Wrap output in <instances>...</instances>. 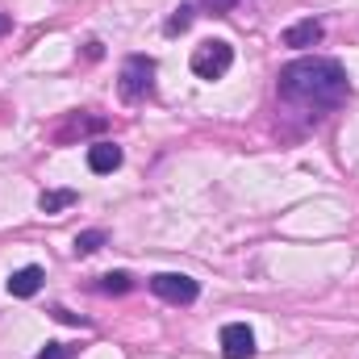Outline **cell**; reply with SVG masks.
I'll return each mask as SVG.
<instances>
[{
  "label": "cell",
  "instance_id": "obj_4",
  "mask_svg": "<svg viewBox=\"0 0 359 359\" xmlns=\"http://www.w3.org/2000/svg\"><path fill=\"white\" fill-rule=\"evenodd\" d=\"M151 292L172 301V305H192L201 297V284L184 271H159V276H151Z\"/></svg>",
  "mask_w": 359,
  "mask_h": 359
},
{
  "label": "cell",
  "instance_id": "obj_13",
  "mask_svg": "<svg viewBox=\"0 0 359 359\" xmlns=\"http://www.w3.org/2000/svg\"><path fill=\"white\" fill-rule=\"evenodd\" d=\"M188 25H192V4H180V8H172V17H168L163 29H168V34H184Z\"/></svg>",
  "mask_w": 359,
  "mask_h": 359
},
{
  "label": "cell",
  "instance_id": "obj_1",
  "mask_svg": "<svg viewBox=\"0 0 359 359\" xmlns=\"http://www.w3.org/2000/svg\"><path fill=\"white\" fill-rule=\"evenodd\" d=\"M347 96H351V80H347L339 59H322V55L292 59L276 76V100L305 121L330 117L334 109L347 104Z\"/></svg>",
  "mask_w": 359,
  "mask_h": 359
},
{
  "label": "cell",
  "instance_id": "obj_14",
  "mask_svg": "<svg viewBox=\"0 0 359 359\" xmlns=\"http://www.w3.org/2000/svg\"><path fill=\"white\" fill-rule=\"evenodd\" d=\"M72 355H76V347H67V343H46L38 351V359H72Z\"/></svg>",
  "mask_w": 359,
  "mask_h": 359
},
{
  "label": "cell",
  "instance_id": "obj_3",
  "mask_svg": "<svg viewBox=\"0 0 359 359\" xmlns=\"http://www.w3.org/2000/svg\"><path fill=\"white\" fill-rule=\"evenodd\" d=\"M230 67H234V46L226 38H209L192 50V76L201 80H222Z\"/></svg>",
  "mask_w": 359,
  "mask_h": 359
},
{
  "label": "cell",
  "instance_id": "obj_11",
  "mask_svg": "<svg viewBox=\"0 0 359 359\" xmlns=\"http://www.w3.org/2000/svg\"><path fill=\"white\" fill-rule=\"evenodd\" d=\"M100 292H109V297H121V292H130L134 288V276H126V271H109V276H100V284H96Z\"/></svg>",
  "mask_w": 359,
  "mask_h": 359
},
{
  "label": "cell",
  "instance_id": "obj_7",
  "mask_svg": "<svg viewBox=\"0 0 359 359\" xmlns=\"http://www.w3.org/2000/svg\"><path fill=\"white\" fill-rule=\"evenodd\" d=\"M322 38H326V25L318 17H305V21H297V25L284 29V46H297V50L301 46H318Z\"/></svg>",
  "mask_w": 359,
  "mask_h": 359
},
{
  "label": "cell",
  "instance_id": "obj_6",
  "mask_svg": "<svg viewBox=\"0 0 359 359\" xmlns=\"http://www.w3.org/2000/svg\"><path fill=\"white\" fill-rule=\"evenodd\" d=\"M121 159H126V155H121V147H117V142H104V138H100V142H92V147H88V168L96 172V176L117 172V168H121Z\"/></svg>",
  "mask_w": 359,
  "mask_h": 359
},
{
  "label": "cell",
  "instance_id": "obj_12",
  "mask_svg": "<svg viewBox=\"0 0 359 359\" xmlns=\"http://www.w3.org/2000/svg\"><path fill=\"white\" fill-rule=\"evenodd\" d=\"M104 230H84V234H76V255H92V251H100L104 247Z\"/></svg>",
  "mask_w": 359,
  "mask_h": 359
},
{
  "label": "cell",
  "instance_id": "obj_17",
  "mask_svg": "<svg viewBox=\"0 0 359 359\" xmlns=\"http://www.w3.org/2000/svg\"><path fill=\"white\" fill-rule=\"evenodd\" d=\"M8 25H13V21H8V13H0V34H8Z\"/></svg>",
  "mask_w": 359,
  "mask_h": 359
},
{
  "label": "cell",
  "instance_id": "obj_5",
  "mask_svg": "<svg viewBox=\"0 0 359 359\" xmlns=\"http://www.w3.org/2000/svg\"><path fill=\"white\" fill-rule=\"evenodd\" d=\"M255 351H259V347H255V330H251L247 322L222 326V355L226 359H251Z\"/></svg>",
  "mask_w": 359,
  "mask_h": 359
},
{
  "label": "cell",
  "instance_id": "obj_16",
  "mask_svg": "<svg viewBox=\"0 0 359 359\" xmlns=\"http://www.w3.org/2000/svg\"><path fill=\"white\" fill-rule=\"evenodd\" d=\"M59 322H67V326H88V318H80V313H67V309H50Z\"/></svg>",
  "mask_w": 359,
  "mask_h": 359
},
{
  "label": "cell",
  "instance_id": "obj_9",
  "mask_svg": "<svg viewBox=\"0 0 359 359\" xmlns=\"http://www.w3.org/2000/svg\"><path fill=\"white\" fill-rule=\"evenodd\" d=\"M100 130H104V117H80V113H72L67 126L55 130V142H67V138H76V134H100Z\"/></svg>",
  "mask_w": 359,
  "mask_h": 359
},
{
  "label": "cell",
  "instance_id": "obj_15",
  "mask_svg": "<svg viewBox=\"0 0 359 359\" xmlns=\"http://www.w3.org/2000/svg\"><path fill=\"white\" fill-rule=\"evenodd\" d=\"M201 4H205L213 17H226V13H234V8H238V0H201Z\"/></svg>",
  "mask_w": 359,
  "mask_h": 359
},
{
  "label": "cell",
  "instance_id": "obj_2",
  "mask_svg": "<svg viewBox=\"0 0 359 359\" xmlns=\"http://www.w3.org/2000/svg\"><path fill=\"white\" fill-rule=\"evenodd\" d=\"M117 92H121V100H130V104L147 100V96L155 92V59H151V55H130V59L121 63Z\"/></svg>",
  "mask_w": 359,
  "mask_h": 359
},
{
  "label": "cell",
  "instance_id": "obj_10",
  "mask_svg": "<svg viewBox=\"0 0 359 359\" xmlns=\"http://www.w3.org/2000/svg\"><path fill=\"white\" fill-rule=\"evenodd\" d=\"M76 201H80L76 188H50V192L38 196V209H42V213H63V209H72Z\"/></svg>",
  "mask_w": 359,
  "mask_h": 359
},
{
  "label": "cell",
  "instance_id": "obj_8",
  "mask_svg": "<svg viewBox=\"0 0 359 359\" xmlns=\"http://www.w3.org/2000/svg\"><path fill=\"white\" fill-rule=\"evenodd\" d=\"M42 280H46V276H42V268H34V264H29V268H17L8 276V292L25 301V297H34V292L42 288Z\"/></svg>",
  "mask_w": 359,
  "mask_h": 359
}]
</instances>
